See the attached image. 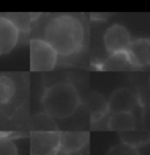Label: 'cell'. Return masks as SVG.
Instances as JSON below:
<instances>
[{
	"instance_id": "9a60e30c",
	"label": "cell",
	"mask_w": 150,
	"mask_h": 155,
	"mask_svg": "<svg viewBox=\"0 0 150 155\" xmlns=\"http://www.w3.org/2000/svg\"><path fill=\"white\" fill-rule=\"evenodd\" d=\"M107 155H141L137 147H134L131 145H128L126 142H121L108 150Z\"/></svg>"
},
{
	"instance_id": "7a4b0ae2",
	"label": "cell",
	"mask_w": 150,
	"mask_h": 155,
	"mask_svg": "<svg viewBox=\"0 0 150 155\" xmlns=\"http://www.w3.org/2000/svg\"><path fill=\"white\" fill-rule=\"evenodd\" d=\"M41 103L45 113L53 119L72 117L80 107L81 99L76 87L69 82H58L45 89Z\"/></svg>"
},
{
	"instance_id": "6da1fadb",
	"label": "cell",
	"mask_w": 150,
	"mask_h": 155,
	"mask_svg": "<svg viewBox=\"0 0 150 155\" xmlns=\"http://www.w3.org/2000/svg\"><path fill=\"white\" fill-rule=\"evenodd\" d=\"M44 39L61 56L78 54L85 40L83 26L76 16L60 14L52 18L45 26Z\"/></svg>"
},
{
	"instance_id": "5bb4252c",
	"label": "cell",
	"mask_w": 150,
	"mask_h": 155,
	"mask_svg": "<svg viewBox=\"0 0 150 155\" xmlns=\"http://www.w3.org/2000/svg\"><path fill=\"white\" fill-rule=\"evenodd\" d=\"M121 139H122V142H126L134 147H138L141 145H144L148 141V137H147V134L134 133V131H130V132L121 133Z\"/></svg>"
},
{
	"instance_id": "4fadbf2b",
	"label": "cell",
	"mask_w": 150,
	"mask_h": 155,
	"mask_svg": "<svg viewBox=\"0 0 150 155\" xmlns=\"http://www.w3.org/2000/svg\"><path fill=\"white\" fill-rule=\"evenodd\" d=\"M16 93L13 79L6 75H0V105L7 104Z\"/></svg>"
},
{
	"instance_id": "7c38bea8",
	"label": "cell",
	"mask_w": 150,
	"mask_h": 155,
	"mask_svg": "<svg viewBox=\"0 0 150 155\" xmlns=\"http://www.w3.org/2000/svg\"><path fill=\"white\" fill-rule=\"evenodd\" d=\"M101 68L103 70H124L127 68H133V67L128 61V57L124 51V53L109 55V57L102 63Z\"/></svg>"
},
{
	"instance_id": "52a82bcc",
	"label": "cell",
	"mask_w": 150,
	"mask_h": 155,
	"mask_svg": "<svg viewBox=\"0 0 150 155\" xmlns=\"http://www.w3.org/2000/svg\"><path fill=\"white\" fill-rule=\"evenodd\" d=\"M126 54L133 68L148 67L150 63V40L145 38L133 40Z\"/></svg>"
},
{
	"instance_id": "3957f363",
	"label": "cell",
	"mask_w": 150,
	"mask_h": 155,
	"mask_svg": "<svg viewBox=\"0 0 150 155\" xmlns=\"http://www.w3.org/2000/svg\"><path fill=\"white\" fill-rule=\"evenodd\" d=\"M30 48L31 69L33 71H51L55 68L59 54L46 40H31Z\"/></svg>"
},
{
	"instance_id": "8fae6325",
	"label": "cell",
	"mask_w": 150,
	"mask_h": 155,
	"mask_svg": "<svg viewBox=\"0 0 150 155\" xmlns=\"http://www.w3.org/2000/svg\"><path fill=\"white\" fill-rule=\"evenodd\" d=\"M88 106H89L90 119L93 124L102 120L108 113H110L108 101H106L102 94L99 92L90 93L89 99H88Z\"/></svg>"
},
{
	"instance_id": "9c48e42d",
	"label": "cell",
	"mask_w": 150,
	"mask_h": 155,
	"mask_svg": "<svg viewBox=\"0 0 150 155\" xmlns=\"http://www.w3.org/2000/svg\"><path fill=\"white\" fill-rule=\"evenodd\" d=\"M107 128L114 132H130L136 128V118L134 112H119L110 113L107 123Z\"/></svg>"
},
{
	"instance_id": "8992f818",
	"label": "cell",
	"mask_w": 150,
	"mask_h": 155,
	"mask_svg": "<svg viewBox=\"0 0 150 155\" xmlns=\"http://www.w3.org/2000/svg\"><path fill=\"white\" fill-rule=\"evenodd\" d=\"M31 142V155H53L60 147V133L35 132Z\"/></svg>"
},
{
	"instance_id": "30bf717a",
	"label": "cell",
	"mask_w": 150,
	"mask_h": 155,
	"mask_svg": "<svg viewBox=\"0 0 150 155\" xmlns=\"http://www.w3.org/2000/svg\"><path fill=\"white\" fill-rule=\"evenodd\" d=\"M89 141V134L83 132L60 133V147L69 153L79 152Z\"/></svg>"
},
{
	"instance_id": "ba28073f",
	"label": "cell",
	"mask_w": 150,
	"mask_h": 155,
	"mask_svg": "<svg viewBox=\"0 0 150 155\" xmlns=\"http://www.w3.org/2000/svg\"><path fill=\"white\" fill-rule=\"evenodd\" d=\"M20 29L8 16L0 15V55L11 53L19 41Z\"/></svg>"
},
{
	"instance_id": "e0dca14e",
	"label": "cell",
	"mask_w": 150,
	"mask_h": 155,
	"mask_svg": "<svg viewBox=\"0 0 150 155\" xmlns=\"http://www.w3.org/2000/svg\"><path fill=\"white\" fill-rule=\"evenodd\" d=\"M53 155H72V153L67 152V150H66V149H63V148L59 147L55 152H54V154Z\"/></svg>"
},
{
	"instance_id": "2e32d148",
	"label": "cell",
	"mask_w": 150,
	"mask_h": 155,
	"mask_svg": "<svg viewBox=\"0 0 150 155\" xmlns=\"http://www.w3.org/2000/svg\"><path fill=\"white\" fill-rule=\"evenodd\" d=\"M0 155H18L16 142L4 134H0Z\"/></svg>"
},
{
	"instance_id": "277c9868",
	"label": "cell",
	"mask_w": 150,
	"mask_h": 155,
	"mask_svg": "<svg viewBox=\"0 0 150 155\" xmlns=\"http://www.w3.org/2000/svg\"><path fill=\"white\" fill-rule=\"evenodd\" d=\"M130 33L123 25L115 23L108 27L103 35V43L109 55L116 53H124L131 43Z\"/></svg>"
},
{
	"instance_id": "5b68a950",
	"label": "cell",
	"mask_w": 150,
	"mask_h": 155,
	"mask_svg": "<svg viewBox=\"0 0 150 155\" xmlns=\"http://www.w3.org/2000/svg\"><path fill=\"white\" fill-rule=\"evenodd\" d=\"M108 105L110 113L134 112V110L140 105V101L137 94L134 91L127 87H120L110 94L108 99Z\"/></svg>"
}]
</instances>
